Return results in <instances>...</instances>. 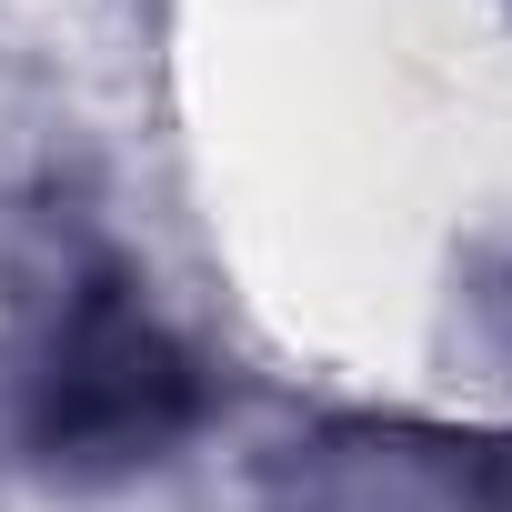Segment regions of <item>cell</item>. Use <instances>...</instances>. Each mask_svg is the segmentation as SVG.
<instances>
[{
  "mask_svg": "<svg viewBox=\"0 0 512 512\" xmlns=\"http://www.w3.org/2000/svg\"><path fill=\"white\" fill-rule=\"evenodd\" d=\"M191 412H201L191 362L101 282V292L71 312L61 352H51V382H41V452H61V462H141V452H161Z\"/></svg>",
  "mask_w": 512,
  "mask_h": 512,
  "instance_id": "cell-1",
  "label": "cell"
}]
</instances>
